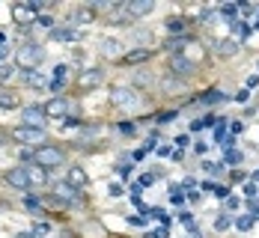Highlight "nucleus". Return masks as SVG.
Segmentation results:
<instances>
[{"mask_svg":"<svg viewBox=\"0 0 259 238\" xmlns=\"http://www.w3.org/2000/svg\"><path fill=\"white\" fill-rule=\"evenodd\" d=\"M12 137H15L18 143H24V146H39V143H45V131H42V128H30V125H18Z\"/></svg>","mask_w":259,"mask_h":238,"instance_id":"nucleus-4","label":"nucleus"},{"mask_svg":"<svg viewBox=\"0 0 259 238\" xmlns=\"http://www.w3.org/2000/svg\"><path fill=\"white\" fill-rule=\"evenodd\" d=\"M122 60H125V63H143V60H149V51H146V48H137V51H128Z\"/></svg>","mask_w":259,"mask_h":238,"instance_id":"nucleus-20","label":"nucleus"},{"mask_svg":"<svg viewBox=\"0 0 259 238\" xmlns=\"http://www.w3.org/2000/svg\"><path fill=\"white\" fill-rule=\"evenodd\" d=\"M90 18H93V9H78V12H75V21H78V24H87Z\"/></svg>","mask_w":259,"mask_h":238,"instance_id":"nucleus-25","label":"nucleus"},{"mask_svg":"<svg viewBox=\"0 0 259 238\" xmlns=\"http://www.w3.org/2000/svg\"><path fill=\"white\" fill-rule=\"evenodd\" d=\"M6 182L18 191H30V176H27V167H12L6 170Z\"/></svg>","mask_w":259,"mask_h":238,"instance_id":"nucleus-7","label":"nucleus"},{"mask_svg":"<svg viewBox=\"0 0 259 238\" xmlns=\"http://www.w3.org/2000/svg\"><path fill=\"white\" fill-rule=\"evenodd\" d=\"M253 220H256V217H253V214H244V217H238V220H235V226H238V229H241V232H247V229H250V226H253Z\"/></svg>","mask_w":259,"mask_h":238,"instance_id":"nucleus-21","label":"nucleus"},{"mask_svg":"<svg viewBox=\"0 0 259 238\" xmlns=\"http://www.w3.org/2000/svg\"><path fill=\"white\" fill-rule=\"evenodd\" d=\"M51 232V223L48 220H36L33 223V235H48Z\"/></svg>","mask_w":259,"mask_h":238,"instance_id":"nucleus-22","label":"nucleus"},{"mask_svg":"<svg viewBox=\"0 0 259 238\" xmlns=\"http://www.w3.org/2000/svg\"><path fill=\"white\" fill-rule=\"evenodd\" d=\"M152 9H155L152 0H131L128 3V15L131 18H143V15H149Z\"/></svg>","mask_w":259,"mask_h":238,"instance_id":"nucleus-12","label":"nucleus"},{"mask_svg":"<svg viewBox=\"0 0 259 238\" xmlns=\"http://www.w3.org/2000/svg\"><path fill=\"white\" fill-rule=\"evenodd\" d=\"M224 131H227L224 122H218V128H214V143H224Z\"/></svg>","mask_w":259,"mask_h":238,"instance_id":"nucleus-31","label":"nucleus"},{"mask_svg":"<svg viewBox=\"0 0 259 238\" xmlns=\"http://www.w3.org/2000/svg\"><path fill=\"white\" fill-rule=\"evenodd\" d=\"M110 102L116 107H122V110H134V107L140 105V96L131 86H113L110 89Z\"/></svg>","mask_w":259,"mask_h":238,"instance_id":"nucleus-3","label":"nucleus"},{"mask_svg":"<svg viewBox=\"0 0 259 238\" xmlns=\"http://www.w3.org/2000/svg\"><path fill=\"white\" fill-rule=\"evenodd\" d=\"M21 80H24L27 86H33V89H45L48 86V78L42 72H36V69H24L21 72Z\"/></svg>","mask_w":259,"mask_h":238,"instance_id":"nucleus-9","label":"nucleus"},{"mask_svg":"<svg viewBox=\"0 0 259 238\" xmlns=\"http://www.w3.org/2000/svg\"><path fill=\"white\" fill-rule=\"evenodd\" d=\"M33 12H36L33 6H21V3H18V6H12V15H15V21H18V27H21V24H27V21L33 18Z\"/></svg>","mask_w":259,"mask_h":238,"instance_id":"nucleus-15","label":"nucleus"},{"mask_svg":"<svg viewBox=\"0 0 259 238\" xmlns=\"http://www.w3.org/2000/svg\"><path fill=\"white\" fill-rule=\"evenodd\" d=\"M66 113H69V102L63 96H54L51 102H45V116L48 119H63Z\"/></svg>","mask_w":259,"mask_h":238,"instance_id":"nucleus-8","label":"nucleus"},{"mask_svg":"<svg viewBox=\"0 0 259 238\" xmlns=\"http://www.w3.org/2000/svg\"><path fill=\"white\" fill-rule=\"evenodd\" d=\"M227 209H238V197H227Z\"/></svg>","mask_w":259,"mask_h":238,"instance_id":"nucleus-36","label":"nucleus"},{"mask_svg":"<svg viewBox=\"0 0 259 238\" xmlns=\"http://www.w3.org/2000/svg\"><path fill=\"white\" fill-rule=\"evenodd\" d=\"M15 238H33V235H30V232H18Z\"/></svg>","mask_w":259,"mask_h":238,"instance_id":"nucleus-39","label":"nucleus"},{"mask_svg":"<svg viewBox=\"0 0 259 238\" xmlns=\"http://www.w3.org/2000/svg\"><path fill=\"white\" fill-rule=\"evenodd\" d=\"M221 12H224V15H227V18H233V15H238V9H235L233 3H227V6H224V9H221Z\"/></svg>","mask_w":259,"mask_h":238,"instance_id":"nucleus-33","label":"nucleus"},{"mask_svg":"<svg viewBox=\"0 0 259 238\" xmlns=\"http://www.w3.org/2000/svg\"><path fill=\"white\" fill-rule=\"evenodd\" d=\"M6 54H9V48H3V45H0V60H3V57H6Z\"/></svg>","mask_w":259,"mask_h":238,"instance_id":"nucleus-38","label":"nucleus"},{"mask_svg":"<svg viewBox=\"0 0 259 238\" xmlns=\"http://www.w3.org/2000/svg\"><path fill=\"white\" fill-rule=\"evenodd\" d=\"M21 119H24V125H30V128H42L48 116H45V107L30 105V107H21Z\"/></svg>","mask_w":259,"mask_h":238,"instance_id":"nucleus-6","label":"nucleus"},{"mask_svg":"<svg viewBox=\"0 0 259 238\" xmlns=\"http://www.w3.org/2000/svg\"><path fill=\"white\" fill-rule=\"evenodd\" d=\"M256 30H259V21H256Z\"/></svg>","mask_w":259,"mask_h":238,"instance_id":"nucleus-40","label":"nucleus"},{"mask_svg":"<svg viewBox=\"0 0 259 238\" xmlns=\"http://www.w3.org/2000/svg\"><path fill=\"white\" fill-rule=\"evenodd\" d=\"M230 223H233V220H230V217H218V223H214V229H227V226H230Z\"/></svg>","mask_w":259,"mask_h":238,"instance_id":"nucleus-35","label":"nucleus"},{"mask_svg":"<svg viewBox=\"0 0 259 238\" xmlns=\"http://www.w3.org/2000/svg\"><path fill=\"white\" fill-rule=\"evenodd\" d=\"M221 170H224V164H211V161L206 164V173H208V176H221Z\"/></svg>","mask_w":259,"mask_h":238,"instance_id":"nucleus-28","label":"nucleus"},{"mask_svg":"<svg viewBox=\"0 0 259 238\" xmlns=\"http://www.w3.org/2000/svg\"><path fill=\"white\" fill-rule=\"evenodd\" d=\"M57 200H63V203H78V187H72L69 182H60V185H57Z\"/></svg>","mask_w":259,"mask_h":238,"instance_id":"nucleus-13","label":"nucleus"},{"mask_svg":"<svg viewBox=\"0 0 259 238\" xmlns=\"http://www.w3.org/2000/svg\"><path fill=\"white\" fill-rule=\"evenodd\" d=\"M18 105H21V99H18L15 92H9V89H0V107H6V110H15Z\"/></svg>","mask_w":259,"mask_h":238,"instance_id":"nucleus-16","label":"nucleus"},{"mask_svg":"<svg viewBox=\"0 0 259 238\" xmlns=\"http://www.w3.org/2000/svg\"><path fill=\"white\" fill-rule=\"evenodd\" d=\"M233 33H238L241 39H247V36H250V27H244L241 21H233Z\"/></svg>","mask_w":259,"mask_h":238,"instance_id":"nucleus-26","label":"nucleus"},{"mask_svg":"<svg viewBox=\"0 0 259 238\" xmlns=\"http://www.w3.org/2000/svg\"><path fill=\"white\" fill-rule=\"evenodd\" d=\"M63 128L69 131V128H78V119L75 116H66V122H63Z\"/></svg>","mask_w":259,"mask_h":238,"instance_id":"nucleus-34","label":"nucleus"},{"mask_svg":"<svg viewBox=\"0 0 259 238\" xmlns=\"http://www.w3.org/2000/svg\"><path fill=\"white\" fill-rule=\"evenodd\" d=\"M134 80H137V83H143V86H146V83H149V75H140V72H137V78H134Z\"/></svg>","mask_w":259,"mask_h":238,"instance_id":"nucleus-37","label":"nucleus"},{"mask_svg":"<svg viewBox=\"0 0 259 238\" xmlns=\"http://www.w3.org/2000/svg\"><path fill=\"white\" fill-rule=\"evenodd\" d=\"M63 161H66V155H63L57 146H39V149L33 152V164H39V167H45V170L63 167Z\"/></svg>","mask_w":259,"mask_h":238,"instance_id":"nucleus-1","label":"nucleus"},{"mask_svg":"<svg viewBox=\"0 0 259 238\" xmlns=\"http://www.w3.org/2000/svg\"><path fill=\"white\" fill-rule=\"evenodd\" d=\"M36 24H39V27H54V21H51V15H39V18H36Z\"/></svg>","mask_w":259,"mask_h":238,"instance_id":"nucleus-32","label":"nucleus"},{"mask_svg":"<svg viewBox=\"0 0 259 238\" xmlns=\"http://www.w3.org/2000/svg\"><path fill=\"white\" fill-rule=\"evenodd\" d=\"M48 173H51V170H45V167H39V164H30V167H27L30 187H42L45 182H48Z\"/></svg>","mask_w":259,"mask_h":238,"instance_id":"nucleus-10","label":"nucleus"},{"mask_svg":"<svg viewBox=\"0 0 259 238\" xmlns=\"http://www.w3.org/2000/svg\"><path fill=\"white\" fill-rule=\"evenodd\" d=\"M51 39H60V42H75V39H78V30H72V27H60V30H51Z\"/></svg>","mask_w":259,"mask_h":238,"instance_id":"nucleus-18","label":"nucleus"},{"mask_svg":"<svg viewBox=\"0 0 259 238\" xmlns=\"http://www.w3.org/2000/svg\"><path fill=\"white\" fill-rule=\"evenodd\" d=\"M235 51H238V42H235V39H224V42H218V54H221V57H233Z\"/></svg>","mask_w":259,"mask_h":238,"instance_id":"nucleus-19","label":"nucleus"},{"mask_svg":"<svg viewBox=\"0 0 259 238\" xmlns=\"http://www.w3.org/2000/svg\"><path fill=\"white\" fill-rule=\"evenodd\" d=\"M66 75H69V66H57V69H54V80H57V83H63Z\"/></svg>","mask_w":259,"mask_h":238,"instance_id":"nucleus-27","label":"nucleus"},{"mask_svg":"<svg viewBox=\"0 0 259 238\" xmlns=\"http://www.w3.org/2000/svg\"><path fill=\"white\" fill-rule=\"evenodd\" d=\"M66 182L72 187H83L90 179H87V173H83V167H69V176H66Z\"/></svg>","mask_w":259,"mask_h":238,"instance_id":"nucleus-14","label":"nucleus"},{"mask_svg":"<svg viewBox=\"0 0 259 238\" xmlns=\"http://www.w3.org/2000/svg\"><path fill=\"white\" fill-rule=\"evenodd\" d=\"M170 72H173L176 78H191V75H194V63H191L185 54H173V57H170Z\"/></svg>","mask_w":259,"mask_h":238,"instance_id":"nucleus-5","label":"nucleus"},{"mask_svg":"<svg viewBox=\"0 0 259 238\" xmlns=\"http://www.w3.org/2000/svg\"><path fill=\"white\" fill-rule=\"evenodd\" d=\"M15 57H18V66H24V69H36V66L42 63V57H45V48L36 45V42H24Z\"/></svg>","mask_w":259,"mask_h":238,"instance_id":"nucleus-2","label":"nucleus"},{"mask_svg":"<svg viewBox=\"0 0 259 238\" xmlns=\"http://www.w3.org/2000/svg\"><path fill=\"white\" fill-rule=\"evenodd\" d=\"M167 30H170V33H182V30H185V18H170V21H167Z\"/></svg>","mask_w":259,"mask_h":238,"instance_id":"nucleus-23","label":"nucleus"},{"mask_svg":"<svg viewBox=\"0 0 259 238\" xmlns=\"http://www.w3.org/2000/svg\"><path fill=\"white\" fill-rule=\"evenodd\" d=\"M227 164H241V152H235V149H227Z\"/></svg>","mask_w":259,"mask_h":238,"instance_id":"nucleus-29","label":"nucleus"},{"mask_svg":"<svg viewBox=\"0 0 259 238\" xmlns=\"http://www.w3.org/2000/svg\"><path fill=\"white\" fill-rule=\"evenodd\" d=\"M12 75H15V69H12V66H0V80H9Z\"/></svg>","mask_w":259,"mask_h":238,"instance_id":"nucleus-30","label":"nucleus"},{"mask_svg":"<svg viewBox=\"0 0 259 238\" xmlns=\"http://www.w3.org/2000/svg\"><path fill=\"white\" fill-rule=\"evenodd\" d=\"M102 54L107 60H122V42L119 39H102Z\"/></svg>","mask_w":259,"mask_h":238,"instance_id":"nucleus-11","label":"nucleus"},{"mask_svg":"<svg viewBox=\"0 0 259 238\" xmlns=\"http://www.w3.org/2000/svg\"><path fill=\"white\" fill-rule=\"evenodd\" d=\"M203 102H208V105L224 102V92H221V89H211V92H206V96H203Z\"/></svg>","mask_w":259,"mask_h":238,"instance_id":"nucleus-24","label":"nucleus"},{"mask_svg":"<svg viewBox=\"0 0 259 238\" xmlns=\"http://www.w3.org/2000/svg\"><path fill=\"white\" fill-rule=\"evenodd\" d=\"M99 83H102V72L99 69H87L80 75V86H99Z\"/></svg>","mask_w":259,"mask_h":238,"instance_id":"nucleus-17","label":"nucleus"}]
</instances>
